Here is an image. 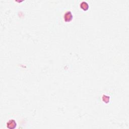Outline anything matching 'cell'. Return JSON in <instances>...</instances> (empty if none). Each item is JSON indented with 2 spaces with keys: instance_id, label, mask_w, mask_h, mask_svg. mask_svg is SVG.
Listing matches in <instances>:
<instances>
[{
  "instance_id": "cell-1",
  "label": "cell",
  "mask_w": 129,
  "mask_h": 129,
  "mask_svg": "<svg viewBox=\"0 0 129 129\" xmlns=\"http://www.w3.org/2000/svg\"><path fill=\"white\" fill-rule=\"evenodd\" d=\"M73 15L71 11H67L64 14V18L65 22H66L71 21L73 19Z\"/></svg>"
},
{
  "instance_id": "cell-2",
  "label": "cell",
  "mask_w": 129,
  "mask_h": 129,
  "mask_svg": "<svg viewBox=\"0 0 129 129\" xmlns=\"http://www.w3.org/2000/svg\"><path fill=\"white\" fill-rule=\"evenodd\" d=\"M17 123L14 120H10L7 123V127L10 129H13L16 127Z\"/></svg>"
},
{
  "instance_id": "cell-3",
  "label": "cell",
  "mask_w": 129,
  "mask_h": 129,
  "mask_svg": "<svg viewBox=\"0 0 129 129\" xmlns=\"http://www.w3.org/2000/svg\"><path fill=\"white\" fill-rule=\"evenodd\" d=\"M80 7L83 10L87 11L89 8V5L87 2L83 1L80 4Z\"/></svg>"
}]
</instances>
